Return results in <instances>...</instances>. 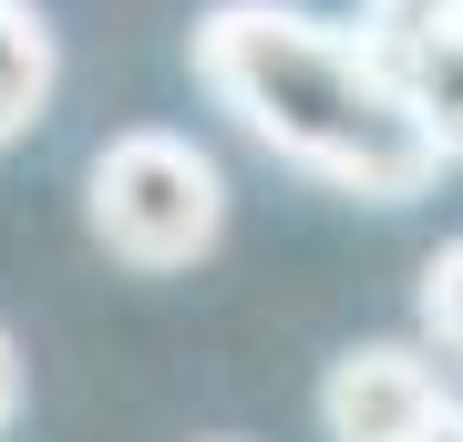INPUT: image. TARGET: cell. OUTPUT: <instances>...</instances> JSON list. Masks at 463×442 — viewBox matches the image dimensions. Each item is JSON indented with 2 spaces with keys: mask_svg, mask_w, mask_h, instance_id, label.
Here are the masks:
<instances>
[{
  "mask_svg": "<svg viewBox=\"0 0 463 442\" xmlns=\"http://www.w3.org/2000/svg\"><path fill=\"white\" fill-rule=\"evenodd\" d=\"M185 62L216 114H237V134L350 206H412L443 175V145L361 21H319L298 0H216L185 32Z\"/></svg>",
  "mask_w": 463,
  "mask_h": 442,
  "instance_id": "1",
  "label": "cell"
},
{
  "mask_svg": "<svg viewBox=\"0 0 463 442\" xmlns=\"http://www.w3.org/2000/svg\"><path fill=\"white\" fill-rule=\"evenodd\" d=\"M83 227L114 268L175 278L227 237V165L175 124H124L83 165Z\"/></svg>",
  "mask_w": 463,
  "mask_h": 442,
  "instance_id": "2",
  "label": "cell"
},
{
  "mask_svg": "<svg viewBox=\"0 0 463 442\" xmlns=\"http://www.w3.org/2000/svg\"><path fill=\"white\" fill-rule=\"evenodd\" d=\"M432 411H443V371L412 340H361L319 381V432L330 442H412Z\"/></svg>",
  "mask_w": 463,
  "mask_h": 442,
  "instance_id": "3",
  "label": "cell"
},
{
  "mask_svg": "<svg viewBox=\"0 0 463 442\" xmlns=\"http://www.w3.org/2000/svg\"><path fill=\"white\" fill-rule=\"evenodd\" d=\"M52 93H62V32L42 0H0V155L42 134Z\"/></svg>",
  "mask_w": 463,
  "mask_h": 442,
  "instance_id": "4",
  "label": "cell"
},
{
  "mask_svg": "<svg viewBox=\"0 0 463 442\" xmlns=\"http://www.w3.org/2000/svg\"><path fill=\"white\" fill-rule=\"evenodd\" d=\"M392 72H402V93H412L422 134L443 145V165H463V11L432 21V32H412L392 52Z\"/></svg>",
  "mask_w": 463,
  "mask_h": 442,
  "instance_id": "5",
  "label": "cell"
},
{
  "mask_svg": "<svg viewBox=\"0 0 463 442\" xmlns=\"http://www.w3.org/2000/svg\"><path fill=\"white\" fill-rule=\"evenodd\" d=\"M422 350L463 371V237H443L422 258Z\"/></svg>",
  "mask_w": 463,
  "mask_h": 442,
  "instance_id": "6",
  "label": "cell"
},
{
  "mask_svg": "<svg viewBox=\"0 0 463 442\" xmlns=\"http://www.w3.org/2000/svg\"><path fill=\"white\" fill-rule=\"evenodd\" d=\"M21 401H32V371H21V340H11V329H0V442H11Z\"/></svg>",
  "mask_w": 463,
  "mask_h": 442,
  "instance_id": "7",
  "label": "cell"
},
{
  "mask_svg": "<svg viewBox=\"0 0 463 442\" xmlns=\"http://www.w3.org/2000/svg\"><path fill=\"white\" fill-rule=\"evenodd\" d=\"M412 442H463V401H453V391H443V411H432V422H422V432H412Z\"/></svg>",
  "mask_w": 463,
  "mask_h": 442,
  "instance_id": "8",
  "label": "cell"
},
{
  "mask_svg": "<svg viewBox=\"0 0 463 442\" xmlns=\"http://www.w3.org/2000/svg\"><path fill=\"white\" fill-rule=\"evenodd\" d=\"M453 11H463V0H453Z\"/></svg>",
  "mask_w": 463,
  "mask_h": 442,
  "instance_id": "9",
  "label": "cell"
}]
</instances>
